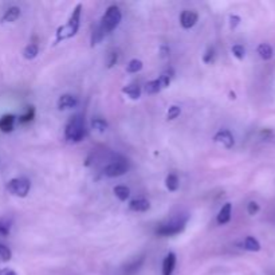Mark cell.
Wrapping results in <instances>:
<instances>
[{
  "instance_id": "cell-8",
  "label": "cell",
  "mask_w": 275,
  "mask_h": 275,
  "mask_svg": "<svg viewBox=\"0 0 275 275\" xmlns=\"http://www.w3.org/2000/svg\"><path fill=\"white\" fill-rule=\"evenodd\" d=\"M197 19H199L197 12L192 10H184L180 15V24L184 30H189L197 23Z\"/></svg>"
},
{
  "instance_id": "cell-20",
  "label": "cell",
  "mask_w": 275,
  "mask_h": 275,
  "mask_svg": "<svg viewBox=\"0 0 275 275\" xmlns=\"http://www.w3.org/2000/svg\"><path fill=\"white\" fill-rule=\"evenodd\" d=\"M113 192L118 197V200L121 201H126L129 199V196H130V189L128 188L126 185H117L113 189Z\"/></svg>"
},
{
  "instance_id": "cell-6",
  "label": "cell",
  "mask_w": 275,
  "mask_h": 275,
  "mask_svg": "<svg viewBox=\"0 0 275 275\" xmlns=\"http://www.w3.org/2000/svg\"><path fill=\"white\" fill-rule=\"evenodd\" d=\"M129 171V162L125 159H115L103 168V175L106 178H120Z\"/></svg>"
},
{
  "instance_id": "cell-34",
  "label": "cell",
  "mask_w": 275,
  "mask_h": 275,
  "mask_svg": "<svg viewBox=\"0 0 275 275\" xmlns=\"http://www.w3.org/2000/svg\"><path fill=\"white\" fill-rule=\"evenodd\" d=\"M169 52H171V50H169V47L166 46V45H162V46L160 47V57L161 58H168L169 57Z\"/></svg>"
},
{
  "instance_id": "cell-27",
  "label": "cell",
  "mask_w": 275,
  "mask_h": 275,
  "mask_svg": "<svg viewBox=\"0 0 275 275\" xmlns=\"http://www.w3.org/2000/svg\"><path fill=\"white\" fill-rule=\"evenodd\" d=\"M157 81H159V83H160L161 89H166V87H169L171 82H172V75L169 74V73H162V74L157 78Z\"/></svg>"
},
{
  "instance_id": "cell-23",
  "label": "cell",
  "mask_w": 275,
  "mask_h": 275,
  "mask_svg": "<svg viewBox=\"0 0 275 275\" xmlns=\"http://www.w3.org/2000/svg\"><path fill=\"white\" fill-rule=\"evenodd\" d=\"M144 90H145L146 94H157V93H160L162 89H161L159 81L153 80V81H149V82H146V83H145Z\"/></svg>"
},
{
  "instance_id": "cell-12",
  "label": "cell",
  "mask_w": 275,
  "mask_h": 275,
  "mask_svg": "<svg viewBox=\"0 0 275 275\" xmlns=\"http://www.w3.org/2000/svg\"><path fill=\"white\" fill-rule=\"evenodd\" d=\"M16 117L14 114H6L0 118V130L3 133H11L15 128Z\"/></svg>"
},
{
  "instance_id": "cell-35",
  "label": "cell",
  "mask_w": 275,
  "mask_h": 275,
  "mask_svg": "<svg viewBox=\"0 0 275 275\" xmlns=\"http://www.w3.org/2000/svg\"><path fill=\"white\" fill-rule=\"evenodd\" d=\"M0 275H19L12 269H0Z\"/></svg>"
},
{
  "instance_id": "cell-31",
  "label": "cell",
  "mask_w": 275,
  "mask_h": 275,
  "mask_svg": "<svg viewBox=\"0 0 275 275\" xmlns=\"http://www.w3.org/2000/svg\"><path fill=\"white\" fill-rule=\"evenodd\" d=\"M213 58H215V49H213V47H210L206 51V54H204L203 61H204V63H212Z\"/></svg>"
},
{
  "instance_id": "cell-15",
  "label": "cell",
  "mask_w": 275,
  "mask_h": 275,
  "mask_svg": "<svg viewBox=\"0 0 275 275\" xmlns=\"http://www.w3.org/2000/svg\"><path fill=\"white\" fill-rule=\"evenodd\" d=\"M257 52L263 61H270L271 58L274 57V50H273V47L270 46L269 43H260L258 49H257Z\"/></svg>"
},
{
  "instance_id": "cell-17",
  "label": "cell",
  "mask_w": 275,
  "mask_h": 275,
  "mask_svg": "<svg viewBox=\"0 0 275 275\" xmlns=\"http://www.w3.org/2000/svg\"><path fill=\"white\" fill-rule=\"evenodd\" d=\"M122 93L126 94L128 97L130 98V99H138V98L141 97V87L138 86V85H128L122 89Z\"/></svg>"
},
{
  "instance_id": "cell-10",
  "label": "cell",
  "mask_w": 275,
  "mask_h": 275,
  "mask_svg": "<svg viewBox=\"0 0 275 275\" xmlns=\"http://www.w3.org/2000/svg\"><path fill=\"white\" fill-rule=\"evenodd\" d=\"M150 208L149 200L144 199V197H138V199H133L129 203V210L133 212H145Z\"/></svg>"
},
{
  "instance_id": "cell-32",
  "label": "cell",
  "mask_w": 275,
  "mask_h": 275,
  "mask_svg": "<svg viewBox=\"0 0 275 275\" xmlns=\"http://www.w3.org/2000/svg\"><path fill=\"white\" fill-rule=\"evenodd\" d=\"M10 228H11V226L7 223V222H4V220L0 219V235L3 236L10 235Z\"/></svg>"
},
{
  "instance_id": "cell-2",
  "label": "cell",
  "mask_w": 275,
  "mask_h": 275,
  "mask_svg": "<svg viewBox=\"0 0 275 275\" xmlns=\"http://www.w3.org/2000/svg\"><path fill=\"white\" fill-rule=\"evenodd\" d=\"M121 20H122V12L117 6L108 7V10L105 11L103 16L101 17V22L96 29L101 32L103 38L112 31H114L118 26H120Z\"/></svg>"
},
{
  "instance_id": "cell-11",
  "label": "cell",
  "mask_w": 275,
  "mask_h": 275,
  "mask_svg": "<svg viewBox=\"0 0 275 275\" xmlns=\"http://www.w3.org/2000/svg\"><path fill=\"white\" fill-rule=\"evenodd\" d=\"M176 267V254L169 252L162 262V275H172Z\"/></svg>"
},
{
  "instance_id": "cell-22",
  "label": "cell",
  "mask_w": 275,
  "mask_h": 275,
  "mask_svg": "<svg viewBox=\"0 0 275 275\" xmlns=\"http://www.w3.org/2000/svg\"><path fill=\"white\" fill-rule=\"evenodd\" d=\"M143 62L140 59H137V58H134L132 61H129V63L126 65V71L130 73V74H136V73L143 70Z\"/></svg>"
},
{
  "instance_id": "cell-21",
  "label": "cell",
  "mask_w": 275,
  "mask_h": 275,
  "mask_svg": "<svg viewBox=\"0 0 275 275\" xmlns=\"http://www.w3.org/2000/svg\"><path fill=\"white\" fill-rule=\"evenodd\" d=\"M38 54H39V47H38V45H35V43H30L23 50V57L26 59H29V61L35 59V58L38 57Z\"/></svg>"
},
{
  "instance_id": "cell-33",
  "label": "cell",
  "mask_w": 275,
  "mask_h": 275,
  "mask_svg": "<svg viewBox=\"0 0 275 275\" xmlns=\"http://www.w3.org/2000/svg\"><path fill=\"white\" fill-rule=\"evenodd\" d=\"M117 62H118V54L115 51H112L109 54V57H108V67L112 69Z\"/></svg>"
},
{
  "instance_id": "cell-25",
  "label": "cell",
  "mask_w": 275,
  "mask_h": 275,
  "mask_svg": "<svg viewBox=\"0 0 275 275\" xmlns=\"http://www.w3.org/2000/svg\"><path fill=\"white\" fill-rule=\"evenodd\" d=\"M12 259V251L6 246L0 243V262H10Z\"/></svg>"
},
{
  "instance_id": "cell-19",
  "label": "cell",
  "mask_w": 275,
  "mask_h": 275,
  "mask_svg": "<svg viewBox=\"0 0 275 275\" xmlns=\"http://www.w3.org/2000/svg\"><path fill=\"white\" fill-rule=\"evenodd\" d=\"M92 128L98 133H105L109 128V124L106 122V120H103L101 117H96L92 120Z\"/></svg>"
},
{
  "instance_id": "cell-28",
  "label": "cell",
  "mask_w": 275,
  "mask_h": 275,
  "mask_svg": "<svg viewBox=\"0 0 275 275\" xmlns=\"http://www.w3.org/2000/svg\"><path fill=\"white\" fill-rule=\"evenodd\" d=\"M231 51L234 54V57H235L236 59H239V61L244 59V57H246V49L242 46V45H235V46H232Z\"/></svg>"
},
{
  "instance_id": "cell-1",
  "label": "cell",
  "mask_w": 275,
  "mask_h": 275,
  "mask_svg": "<svg viewBox=\"0 0 275 275\" xmlns=\"http://www.w3.org/2000/svg\"><path fill=\"white\" fill-rule=\"evenodd\" d=\"M81 14H82V4H77L75 8L71 12L67 23L61 26L57 30V38H55V45L61 43L63 40L70 39L74 35H77L81 26Z\"/></svg>"
},
{
  "instance_id": "cell-30",
  "label": "cell",
  "mask_w": 275,
  "mask_h": 275,
  "mask_svg": "<svg viewBox=\"0 0 275 275\" xmlns=\"http://www.w3.org/2000/svg\"><path fill=\"white\" fill-rule=\"evenodd\" d=\"M242 19L239 15H229V29L235 30L241 24Z\"/></svg>"
},
{
  "instance_id": "cell-13",
  "label": "cell",
  "mask_w": 275,
  "mask_h": 275,
  "mask_svg": "<svg viewBox=\"0 0 275 275\" xmlns=\"http://www.w3.org/2000/svg\"><path fill=\"white\" fill-rule=\"evenodd\" d=\"M231 215H232V204L231 203H226L222 208H220V211L218 213V224L220 226H224V224H227L231 220Z\"/></svg>"
},
{
  "instance_id": "cell-24",
  "label": "cell",
  "mask_w": 275,
  "mask_h": 275,
  "mask_svg": "<svg viewBox=\"0 0 275 275\" xmlns=\"http://www.w3.org/2000/svg\"><path fill=\"white\" fill-rule=\"evenodd\" d=\"M34 117L35 108L34 106H29L27 110H26V113L19 117V122H20V124H27V122H31V121L34 120Z\"/></svg>"
},
{
  "instance_id": "cell-14",
  "label": "cell",
  "mask_w": 275,
  "mask_h": 275,
  "mask_svg": "<svg viewBox=\"0 0 275 275\" xmlns=\"http://www.w3.org/2000/svg\"><path fill=\"white\" fill-rule=\"evenodd\" d=\"M20 15H22V12H20L19 7H10L4 12V15L1 16V23H14V22H16L17 19L20 17Z\"/></svg>"
},
{
  "instance_id": "cell-3",
  "label": "cell",
  "mask_w": 275,
  "mask_h": 275,
  "mask_svg": "<svg viewBox=\"0 0 275 275\" xmlns=\"http://www.w3.org/2000/svg\"><path fill=\"white\" fill-rule=\"evenodd\" d=\"M86 136L85 120L81 114H75L71 117L65 128V137L70 143H81Z\"/></svg>"
},
{
  "instance_id": "cell-4",
  "label": "cell",
  "mask_w": 275,
  "mask_h": 275,
  "mask_svg": "<svg viewBox=\"0 0 275 275\" xmlns=\"http://www.w3.org/2000/svg\"><path fill=\"white\" fill-rule=\"evenodd\" d=\"M185 224H187V218L183 219L181 216H178V218L172 219V220L168 222V223L161 224L156 232L161 236L178 235V234H180V232L185 228Z\"/></svg>"
},
{
  "instance_id": "cell-5",
  "label": "cell",
  "mask_w": 275,
  "mask_h": 275,
  "mask_svg": "<svg viewBox=\"0 0 275 275\" xmlns=\"http://www.w3.org/2000/svg\"><path fill=\"white\" fill-rule=\"evenodd\" d=\"M30 189H31V183L26 178H12L7 184V191L17 197H26L30 194Z\"/></svg>"
},
{
  "instance_id": "cell-16",
  "label": "cell",
  "mask_w": 275,
  "mask_h": 275,
  "mask_svg": "<svg viewBox=\"0 0 275 275\" xmlns=\"http://www.w3.org/2000/svg\"><path fill=\"white\" fill-rule=\"evenodd\" d=\"M243 247H244V250L251 252H258L260 251V248H262L258 239H255L254 236H247L244 242H243Z\"/></svg>"
},
{
  "instance_id": "cell-29",
  "label": "cell",
  "mask_w": 275,
  "mask_h": 275,
  "mask_svg": "<svg viewBox=\"0 0 275 275\" xmlns=\"http://www.w3.org/2000/svg\"><path fill=\"white\" fill-rule=\"evenodd\" d=\"M259 210H260V207H259L257 201H250V203L247 204V212H248V215H251V216L257 215V213L259 212Z\"/></svg>"
},
{
  "instance_id": "cell-9",
  "label": "cell",
  "mask_w": 275,
  "mask_h": 275,
  "mask_svg": "<svg viewBox=\"0 0 275 275\" xmlns=\"http://www.w3.org/2000/svg\"><path fill=\"white\" fill-rule=\"evenodd\" d=\"M58 109L59 110H70L78 106V98L73 94H63L58 98Z\"/></svg>"
},
{
  "instance_id": "cell-18",
  "label": "cell",
  "mask_w": 275,
  "mask_h": 275,
  "mask_svg": "<svg viewBox=\"0 0 275 275\" xmlns=\"http://www.w3.org/2000/svg\"><path fill=\"white\" fill-rule=\"evenodd\" d=\"M165 185H166V189H168L169 192H176V191L178 189V185H180L178 175H175V173H169L165 178Z\"/></svg>"
},
{
  "instance_id": "cell-26",
  "label": "cell",
  "mask_w": 275,
  "mask_h": 275,
  "mask_svg": "<svg viewBox=\"0 0 275 275\" xmlns=\"http://www.w3.org/2000/svg\"><path fill=\"white\" fill-rule=\"evenodd\" d=\"M180 113H181V108L178 106V105H172V106L168 109V112H166V120L168 121L176 120L178 115H180Z\"/></svg>"
},
{
  "instance_id": "cell-7",
  "label": "cell",
  "mask_w": 275,
  "mask_h": 275,
  "mask_svg": "<svg viewBox=\"0 0 275 275\" xmlns=\"http://www.w3.org/2000/svg\"><path fill=\"white\" fill-rule=\"evenodd\" d=\"M213 141L218 144H222L224 148H227V149H231V148L235 145L234 134L229 132L228 129H222V130H219V132L215 134Z\"/></svg>"
}]
</instances>
